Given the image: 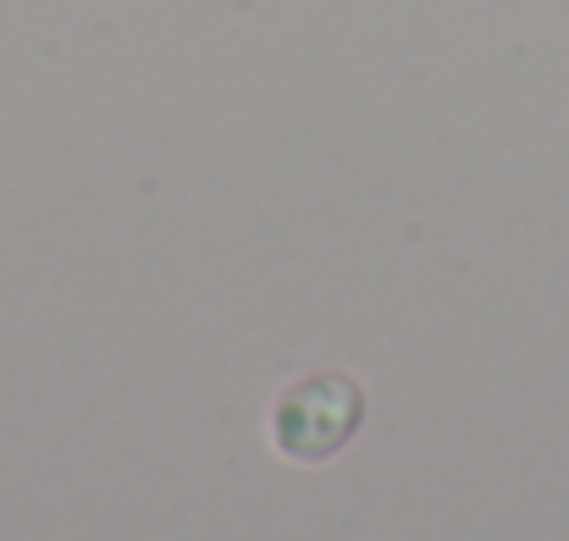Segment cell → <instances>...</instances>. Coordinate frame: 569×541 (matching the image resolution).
Masks as SVG:
<instances>
[{
    "label": "cell",
    "instance_id": "obj_1",
    "mask_svg": "<svg viewBox=\"0 0 569 541\" xmlns=\"http://www.w3.org/2000/svg\"><path fill=\"white\" fill-rule=\"evenodd\" d=\"M366 420V387L343 370H316L282 387L271 403V448L293 464L338 459Z\"/></svg>",
    "mask_w": 569,
    "mask_h": 541
}]
</instances>
